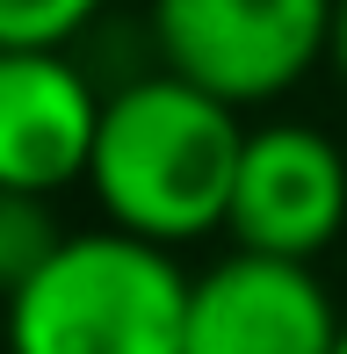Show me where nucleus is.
Returning <instances> with one entry per match:
<instances>
[{"label": "nucleus", "instance_id": "obj_1", "mask_svg": "<svg viewBox=\"0 0 347 354\" xmlns=\"http://www.w3.org/2000/svg\"><path fill=\"white\" fill-rule=\"evenodd\" d=\"M254 123L217 94L188 87L160 66L131 73L102 102L87 196L102 203L109 232H131L145 246H196L217 224H232V188Z\"/></svg>", "mask_w": 347, "mask_h": 354}, {"label": "nucleus", "instance_id": "obj_2", "mask_svg": "<svg viewBox=\"0 0 347 354\" xmlns=\"http://www.w3.org/2000/svg\"><path fill=\"white\" fill-rule=\"evenodd\" d=\"M188 275L167 246L131 232H73L8 304V354H181Z\"/></svg>", "mask_w": 347, "mask_h": 354}, {"label": "nucleus", "instance_id": "obj_3", "mask_svg": "<svg viewBox=\"0 0 347 354\" xmlns=\"http://www.w3.org/2000/svg\"><path fill=\"white\" fill-rule=\"evenodd\" d=\"M333 15L340 0H145V44L160 73L246 116L333 58Z\"/></svg>", "mask_w": 347, "mask_h": 354}, {"label": "nucleus", "instance_id": "obj_4", "mask_svg": "<svg viewBox=\"0 0 347 354\" xmlns=\"http://www.w3.org/2000/svg\"><path fill=\"white\" fill-rule=\"evenodd\" d=\"M225 232L239 253L319 268V253L347 232V152L319 123H254Z\"/></svg>", "mask_w": 347, "mask_h": 354}, {"label": "nucleus", "instance_id": "obj_5", "mask_svg": "<svg viewBox=\"0 0 347 354\" xmlns=\"http://www.w3.org/2000/svg\"><path fill=\"white\" fill-rule=\"evenodd\" d=\"M347 311L319 268L268 261L232 246L188 289V347L181 354H333Z\"/></svg>", "mask_w": 347, "mask_h": 354}, {"label": "nucleus", "instance_id": "obj_6", "mask_svg": "<svg viewBox=\"0 0 347 354\" xmlns=\"http://www.w3.org/2000/svg\"><path fill=\"white\" fill-rule=\"evenodd\" d=\"M109 87L73 51H0V196H44L87 181Z\"/></svg>", "mask_w": 347, "mask_h": 354}, {"label": "nucleus", "instance_id": "obj_7", "mask_svg": "<svg viewBox=\"0 0 347 354\" xmlns=\"http://www.w3.org/2000/svg\"><path fill=\"white\" fill-rule=\"evenodd\" d=\"M66 224L51 217L44 196H0V304H15L29 282L51 268V253L66 246Z\"/></svg>", "mask_w": 347, "mask_h": 354}, {"label": "nucleus", "instance_id": "obj_8", "mask_svg": "<svg viewBox=\"0 0 347 354\" xmlns=\"http://www.w3.org/2000/svg\"><path fill=\"white\" fill-rule=\"evenodd\" d=\"M109 0H0V51H73Z\"/></svg>", "mask_w": 347, "mask_h": 354}, {"label": "nucleus", "instance_id": "obj_9", "mask_svg": "<svg viewBox=\"0 0 347 354\" xmlns=\"http://www.w3.org/2000/svg\"><path fill=\"white\" fill-rule=\"evenodd\" d=\"M333 73L347 80V0H340V15H333Z\"/></svg>", "mask_w": 347, "mask_h": 354}, {"label": "nucleus", "instance_id": "obj_10", "mask_svg": "<svg viewBox=\"0 0 347 354\" xmlns=\"http://www.w3.org/2000/svg\"><path fill=\"white\" fill-rule=\"evenodd\" d=\"M333 354H347V333H340V347H333Z\"/></svg>", "mask_w": 347, "mask_h": 354}]
</instances>
